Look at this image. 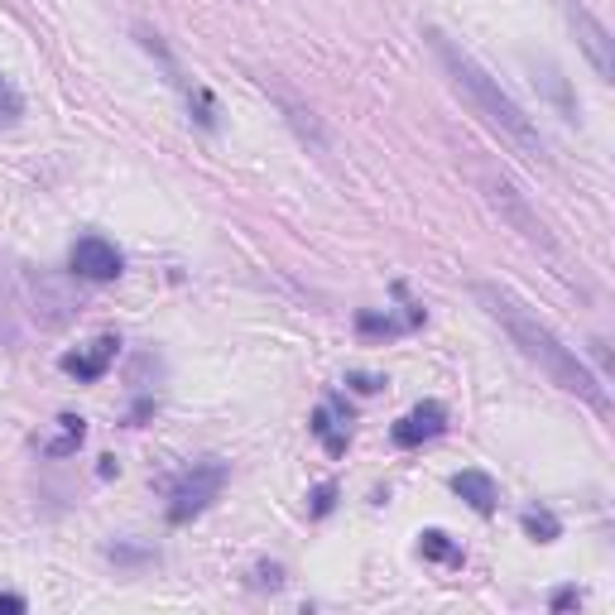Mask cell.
<instances>
[{"label": "cell", "mask_w": 615, "mask_h": 615, "mask_svg": "<svg viewBox=\"0 0 615 615\" xmlns=\"http://www.w3.org/2000/svg\"><path fill=\"white\" fill-rule=\"evenodd\" d=\"M573 606H582V592L577 587H563L558 596H553V611H573Z\"/></svg>", "instance_id": "obj_22"}, {"label": "cell", "mask_w": 615, "mask_h": 615, "mask_svg": "<svg viewBox=\"0 0 615 615\" xmlns=\"http://www.w3.org/2000/svg\"><path fill=\"white\" fill-rule=\"evenodd\" d=\"M423 39H428V49H433V58H438V68L448 72V82H452V91L461 101L471 106L476 116H481V126L486 130H496L505 145H510L515 154H525L529 164H544V154H548V145H544V135H538V126H534V116L519 106L510 91H505L496 77H490L476 58L461 49L457 39H448L438 25H428L423 29Z\"/></svg>", "instance_id": "obj_2"}, {"label": "cell", "mask_w": 615, "mask_h": 615, "mask_svg": "<svg viewBox=\"0 0 615 615\" xmlns=\"http://www.w3.org/2000/svg\"><path fill=\"white\" fill-rule=\"evenodd\" d=\"M471 299L481 303V313L496 322V328L510 336V342L519 346V357L525 361H534L538 371H544L553 384H558L563 394H577V399H587L592 409H611V399H606V384H602V375L592 371L587 361L577 357L573 346L563 342L558 332L548 328L544 318L534 313V308L515 294V289H505V284H496V280H476L471 284Z\"/></svg>", "instance_id": "obj_1"}, {"label": "cell", "mask_w": 615, "mask_h": 615, "mask_svg": "<svg viewBox=\"0 0 615 615\" xmlns=\"http://www.w3.org/2000/svg\"><path fill=\"white\" fill-rule=\"evenodd\" d=\"M452 490L471 505L476 515H496V505H500V490H496V481H490L486 471H457L452 476Z\"/></svg>", "instance_id": "obj_12"}, {"label": "cell", "mask_w": 615, "mask_h": 615, "mask_svg": "<svg viewBox=\"0 0 615 615\" xmlns=\"http://www.w3.org/2000/svg\"><path fill=\"white\" fill-rule=\"evenodd\" d=\"M346 423H351V409L342 404V399H328V404L313 413V433L322 438V448H328L332 457L346 452Z\"/></svg>", "instance_id": "obj_11"}, {"label": "cell", "mask_w": 615, "mask_h": 615, "mask_svg": "<svg viewBox=\"0 0 615 615\" xmlns=\"http://www.w3.org/2000/svg\"><path fill=\"white\" fill-rule=\"evenodd\" d=\"M357 328L365 336H394V332H404V322H394V318H375V313H361L357 318Z\"/></svg>", "instance_id": "obj_18"}, {"label": "cell", "mask_w": 615, "mask_h": 615, "mask_svg": "<svg viewBox=\"0 0 615 615\" xmlns=\"http://www.w3.org/2000/svg\"><path fill=\"white\" fill-rule=\"evenodd\" d=\"M0 611H6V615H25L29 602H25V596H14V592H0Z\"/></svg>", "instance_id": "obj_23"}, {"label": "cell", "mask_w": 615, "mask_h": 615, "mask_svg": "<svg viewBox=\"0 0 615 615\" xmlns=\"http://www.w3.org/2000/svg\"><path fill=\"white\" fill-rule=\"evenodd\" d=\"M442 433H448V409H442L438 399H423L419 409H409L404 419L390 428V442L394 448H419V442H433Z\"/></svg>", "instance_id": "obj_7"}, {"label": "cell", "mask_w": 615, "mask_h": 615, "mask_svg": "<svg viewBox=\"0 0 615 615\" xmlns=\"http://www.w3.org/2000/svg\"><path fill=\"white\" fill-rule=\"evenodd\" d=\"M222 486H226V461L222 457L193 461V467L178 476L174 496H168V525H193V519L222 496Z\"/></svg>", "instance_id": "obj_3"}, {"label": "cell", "mask_w": 615, "mask_h": 615, "mask_svg": "<svg viewBox=\"0 0 615 615\" xmlns=\"http://www.w3.org/2000/svg\"><path fill=\"white\" fill-rule=\"evenodd\" d=\"M68 265L77 280H87V284H111V280H120L126 260H120V251L106 236H77L68 251Z\"/></svg>", "instance_id": "obj_5"}, {"label": "cell", "mask_w": 615, "mask_h": 615, "mask_svg": "<svg viewBox=\"0 0 615 615\" xmlns=\"http://www.w3.org/2000/svg\"><path fill=\"white\" fill-rule=\"evenodd\" d=\"M490 207L505 212V222H510V226H515V231H519V236H525L529 245H538V251H558V241L548 236V226L534 217L529 203H525V197H519V193L510 188V183H490Z\"/></svg>", "instance_id": "obj_6"}, {"label": "cell", "mask_w": 615, "mask_h": 615, "mask_svg": "<svg viewBox=\"0 0 615 615\" xmlns=\"http://www.w3.org/2000/svg\"><path fill=\"white\" fill-rule=\"evenodd\" d=\"M255 587H284V567H274V563L265 567V563H260L255 567Z\"/></svg>", "instance_id": "obj_20"}, {"label": "cell", "mask_w": 615, "mask_h": 615, "mask_svg": "<svg viewBox=\"0 0 615 615\" xmlns=\"http://www.w3.org/2000/svg\"><path fill=\"white\" fill-rule=\"evenodd\" d=\"M111 558H116V563H145L149 553H145V548H126V544H111Z\"/></svg>", "instance_id": "obj_21"}, {"label": "cell", "mask_w": 615, "mask_h": 615, "mask_svg": "<svg viewBox=\"0 0 615 615\" xmlns=\"http://www.w3.org/2000/svg\"><path fill=\"white\" fill-rule=\"evenodd\" d=\"M525 64H529V72H534L538 97L558 106V116H563V120H582V106H577V97H573V87H567L563 68H558V64H548V58H525Z\"/></svg>", "instance_id": "obj_9"}, {"label": "cell", "mask_w": 615, "mask_h": 615, "mask_svg": "<svg viewBox=\"0 0 615 615\" xmlns=\"http://www.w3.org/2000/svg\"><path fill=\"white\" fill-rule=\"evenodd\" d=\"M525 529H529V538H534V544H553V538L563 534V525H558V519H553L548 510H538V505H534V510H525Z\"/></svg>", "instance_id": "obj_16"}, {"label": "cell", "mask_w": 615, "mask_h": 615, "mask_svg": "<svg viewBox=\"0 0 615 615\" xmlns=\"http://www.w3.org/2000/svg\"><path fill=\"white\" fill-rule=\"evenodd\" d=\"M82 438H87V419L64 413V419H58V438L43 442V452H49V457H72L77 448H82Z\"/></svg>", "instance_id": "obj_14"}, {"label": "cell", "mask_w": 615, "mask_h": 615, "mask_svg": "<svg viewBox=\"0 0 615 615\" xmlns=\"http://www.w3.org/2000/svg\"><path fill=\"white\" fill-rule=\"evenodd\" d=\"M274 97H280V106H284V116H289V126H294L299 135L313 149H328V135H322V126H318V116L308 111V106H299L294 97H289V91H274Z\"/></svg>", "instance_id": "obj_13"}, {"label": "cell", "mask_w": 615, "mask_h": 615, "mask_svg": "<svg viewBox=\"0 0 615 615\" xmlns=\"http://www.w3.org/2000/svg\"><path fill=\"white\" fill-rule=\"evenodd\" d=\"M0 332H6V342H14V328H10V308H6V289H0Z\"/></svg>", "instance_id": "obj_25"}, {"label": "cell", "mask_w": 615, "mask_h": 615, "mask_svg": "<svg viewBox=\"0 0 615 615\" xmlns=\"http://www.w3.org/2000/svg\"><path fill=\"white\" fill-rule=\"evenodd\" d=\"M29 294H35V313H39L43 328H64V322H72V308H77V303H72L43 270L29 274Z\"/></svg>", "instance_id": "obj_10"}, {"label": "cell", "mask_w": 615, "mask_h": 615, "mask_svg": "<svg viewBox=\"0 0 615 615\" xmlns=\"http://www.w3.org/2000/svg\"><path fill=\"white\" fill-rule=\"evenodd\" d=\"M332 505H336V486H332V481L313 486V496H308V515L322 519V515H332Z\"/></svg>", "instance_id": "obj_19"}, {"label": "cell", "mask_w": 615, "mask_h": 615, "mask_svg": "<svg viewBox=\"0 0 615 615\" xmlns=\"http://www.w3.org/2000/svg\"><path fill=\"white\" fill-rule=\"evenodd\" d=\"M25 116V97L14 91V82L6 72H0V126H14V120Z\"/></svg>", "instance_id": "obj_17"}, {"label": "cell", "mask_w": 615, "mask_h": 615, "mask_svg": "<svg viewBox=\"0 0 615 615\" xmlns=\"http://www.w3.org/2000/svg\"><path fill=\"white\" fill-rule=\"evenodd\" d=\"M419 553L428 563H452V567H461V548L452 544L442 529H428V534H419Z\"/></svg>", "instance_id": "obj_15"}, {"label": "cell", "mask_w": 615, "mask_h": 615, "mask_svg": "<svg viewBox=\"0 0 615 615\" xmlns=\"http://www.w3.org/2000/svg\"><path fill=\"white\" fill-rule=\"evenodd\" d=\"M563 10H567V25H573L582 53H587V64L596 68V77H602V82H615V43H611V29L596 20V14L582 6V0H563Z\"/></svg>", "instance_id": "obj_4"}, {"label": "cell", "mask_w": 615, "mask_h": 615, "mask_svg": "<svg viewBox=\"0 0 615 615\" xmlns=\"http://www.w3.org/2000/svg\"><path fill=\"white\" fill-rule=\"evenodd\" d=\"M346 384H357V390H361V394H375V390H380V384H384V380H375V375H346Z\"/></svg>", "instance_id": "obj_24"}, {"label": "cell", "mask_w": 615, "mask_h": 615, "mask_svg": "<svg viewBox=\"0 0 615 615\" xmlns=\"http://www.w3.org/2000/svg\"><path fill=\"white\" fill-rule=\"evenodd\" d=\"M116 357H120V342H116V336H97V342L68 351V357L58 361V365H64V375H72L77 384H91V380H101L106 371H111Z\"/></svg>", "instance_id": "obj_8"}]
</instances>
